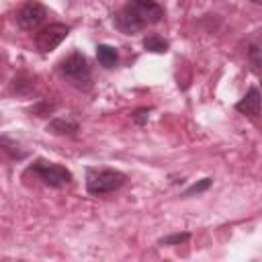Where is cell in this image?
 I'll return each mask as SVG.
<instances>
[{
	"mask_svg": "<svg viewBox=\"0 0 262 262\" xmlns=\"http://www.w3.org/2000/svg\"><path fill=\"white\" fill-rule=\"evenodd\" d=\"M145 113H147L145 108H143V111H139V113H137V117H135V121H137V123H143V119H145Z\"/></svg>",
	"mask_w": 262,
	"mask_h": 262,
	"instance_id": "cell-14",
	"label": "cell"
},
{
	"mask_svg": "<svg viewBox=\"0 0 262 262\" xmlns=\"http://www.w3.org/2000/svg\"><path fill=\"white\" fill-rule=\"evenodd\" d=\"M45 16H47V8H45L41 2H37V0H29V2H25V4L18 8V12H16V23H18L20 29L33 31V29H37V27L45 20Z\"/></svg>",
	"mask_w": 262,
	"mask_h": 262,
	"instance_id": "cell-6",
	"label": "cell"
},
{
	"mask_svg": "<svg viewBox=\"0 0 262 262\" xmlns=\"http://www.w3.org/2000/svg\"><path fill=\"white\" fill-rule=\"evenodd\" d=\"M96 59H98L104 68H113V66L117 63V59H119V53H117L115 47L102 43V45L96 47Z\"/></svg>",
	"mask_w": 262,
	"mask_h": 262,
	"instance_id": "cell-8",
	"label": "cell"
},
{
	"mask_svg": "<svg viewBox=\"0 0 262 262\" xmlns=\"http://www.w3.org/2000/svg\"><path fill=\"white\" fill-rule=\"evenodd\" d=\"M235 108L248 117H258L260 115V92L258 88H250L248 94L235 104Z\"/></svg>",
	"mask_w": 262,
	"mask_h": 262,
	"instance_id": "cell-7",
	"label": "cell"
},
{
	"mask_svg": "<svg viewBox=\"0 0 262 262\" xmlns=\"http://www.w3.org/2000/svg\"><path fill=\"white\" fill-rule=\"evenodd\" d=\"M143 47H145L147 51H154V53H166V51H168V43H166L162 37H158V35L145 37V39H143Z\"/></svg>",
	"mask_w": 262,
	"mask_h": 262,
	"instance_id": "cell-10",
	"label": "cell"
},
{
	"mask_svg": "<svg viewBox=\"0 0 262 262\" xmlns=\"http://www.w3.org/2000/svg\"><path fill=\"white\" fill-rule=\"evenodd\" d=\"M164 18V8L151 0H129L117 14L115 25L127 35L139 33L141 29L156 25Z\"/></svg>",
	"mask_w": 262,
	"mask_h": 262,
	"instance_id": "cell-1",
	"label": "cell"
},
{
	"mask_svg": "<svg viewBox=\"0 0 262 262\" xmlns=\"http://www.w3.org/2000/svg\"><path fill=\"white\" fill-rule=\"evenodd\" d=\"M70 33V27L68 25H61V23H51L47 27H43L37 35H35V45L41 53H49L53 51Z\"/></svg>",
	"mask_w": 262,
	"mask_h": 262,
	"instance_id": "cell-5",
	"label": "cell"
},
{
	"mask_svg": "<svg viewBox=\"0 0 262 262\" xmlns=\"http://www.w3.org/2000/svg\"><path fill=\"white\" fill-rule=\"evenodd\" d=\"M252 2H256V4H258V2H262V0H252Z\"/></svg>",
	"mask_w": 262,
	"mask_h": 262,
	"instance_id": "cell-15",
	"label": "cell"
},
{
	"mask_svg": "<svg viewBox=\"0 0 262 262\" xmlns=\"http://www.w3.org/2000/svg\"><path fill=\"white\" fill-rule=\"evenodd\" d=\"M190 235L188 233H174V235H168V237H162L160 239V244L162 246H172V244H182V242H186Z\"/></svg>",
	"mask_w": 262,
	"mask_h": 262,
	"instance_id": "cell-12",
	"label": "cell"
},
{
	"mask_svg": "<svg viewBox=\"0 0 262 262\" xmlns=\"http://www.w3.org/2000/svg\"><path fill=\"white\" fill-rule=\"evenodd\" d=\"M209 186H211V178H203L199 184H192L188 190H184V196H190V194H199V192L207 190Z\"/></svg>",
	"mask_w": 262,
	"mask_h": 262,
	"instance_id": "cell-11",
	"label": "cell"
},
{
	"mask_svg": "<svg viewBox=\"0 0 262 262\" xmlns=\"http://www.w3.org/2000/svg\"><path fill=\"white\" fill-rule=\"evenodd\" d=\"M49 129L53 133H59V135H74L78 131V125L70 119H55L49 123Z\"/></svg>",
	"mask_w": 262,
	"mask_h": 262,
	"instance_id": "cell-9",
	"label": "cell"
},
{
	"mask_svg": "<svg viewBox=\"0 0 262 262\" xmlns=\"http://www.w3.org/2000/svg\"><path fill=\"white\" fill-rule=\"evenodd\" d=\"M123 182H125V174H121L119 170H111V168L88 170L86 190L90 194H106V192H113L119 186H123Z\"/></svg>",
	"mask_w": 262,
	"mask_h": 262,
	"instance_id": "cell-2",
	"label": "cell"
},
{
	"mask_svg": "<svg viewBox=\"0 0 262 262\" xmlns=\"http://www.w3.org/2000/svg\"><path fill=\"white\" fill-rule=\"evenodd\" d=\"M250 57H252L254 70H258V66H260V59H258V45H256V43H254V45L250 47Z\"/></svg>",
	"mask_w": 262,
	"mask_h": 262,
	"instance_id": "cell-13",
	"label": "cell"
},
{
	"mask_svg": "<svg viewBox=\"0 0 262 262\" xmlns=\"http://www.w3.org/2000/svg\"><path fill=\"white\" fill-rule=\"evenodd\" d=\"M59 74L63 78H68L72 84H76L78 88H88L90 86V66L86 61V57L82 53H72L68 55L61 63H59Z\"/></svg>",
	"mask_w": 262,
	"mask_h": 262,
	"instance_id": "cell-3",
	"label": "cell"
},
{
	"mask_svg": "<svg viewBox=\"0 0 262 262\" xmlns=\"http://www.w3.org/2000/svg\"><path fill=\"white\" fill-rule=\"evenodd\" d=\"M31 170L47 184V186H53V188H63L72 182V174L70 170H66L63 166L59 164H53V162H47V160H37Z\"/></svg>",
	"mask_w": 262,
	"mask_h": 262,
	"instance_id": "cell-4",
	"label": "cell"
}]
</instances>
